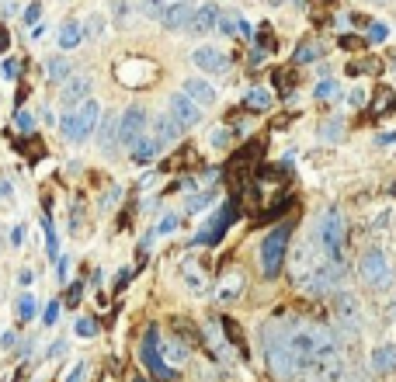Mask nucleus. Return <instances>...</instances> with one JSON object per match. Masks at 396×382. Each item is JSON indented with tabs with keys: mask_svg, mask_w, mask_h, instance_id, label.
<instances>
[{
	"mask_svg": "<svg viewBox=\"0 0 396 382\" xmlns=\"http://www.w3.org/2000/svg\"><path fill=\"white\" fill-rule=\"evenodd\" d=\"M358 278L369 285L372 292H386V289H393L396 264H393V257L386 254V247L369 244L362 254H358Z\"/></svg>",
	"mask_w": 396,
	"mask_h": 382,
	"instance_id": "1",
	"label": "nucleus"
},
{
	"mask_svg": "<svg viewBox=\"0 0 396 382\" xmlns=\"http://www.w3.org/2000/svg\"><path fill=\"white\" fill-rule=\"evenodd\" d=\"M317 240L323 247V254L334 261V264H341L344 261V250H347V226H344V216L337 209H327L317 222Z\"/></svg>",
	"mask_w": 396,
	"mask_h": 382,
	"instance_id": "2",
	"label": "nucleus"
},
{
	"mask_svg": "<svg viewBox=\"0 0 396 382\" xmlns=\"http://www.w3.org/2000/svg\"><path fill=\"white\" fill-rule=\"evenodd\" d=\"M98 118H101V108H98V101H83L80 108H70L63 118H59V129H63V136L70 139V143H83V139L94 133V125H98Z\"/></svg>",
	"mask_w": 396,
	"mask_h": 382,
	"instance_id": "3",
	"label": "nucleus"
},
{
	"mask_svg": "<svg viewBox=\"0 0 396 382\" xmlns=\"http://www.w3.org/2000/svg\"><path fill=\"white\" fill-rule=\"evenodd\" d=\"M289 222H282V226H275L268 237L261 240V272L264 278H275V274L282 272V261H285V250H289Z\"/></svg>",
	"mask_w": 396,
	"mask_h": 382,
	"instance_id": "4",
	"label": "nucleus"
},
{
	"mask_svg": "<svg viewBox=\"0 0 396 382\" xmlns=\"http://www.w3.org/2000/svg\"><path fill=\"white\" fill-rule=\"evenodd\" d=\"M334 320L341 327L344 337H358L362 324H365V309L355 292H334Z\"/></svg>",
	"mask_w": 396,
	"mask_h": 382,
	"instance_id": "5",
	"label": "nucleus"
},
{
	"mask_svg": "<svg viewBox=\"0 0 396 382\" xmlns=\"http://www.w3.org/2000/svg\"><path fill=\"white\" fill-rule=\"evenodd\" d=\"M139 358H143V365L157 376V379L163 382H178V372L160 358V330L157 327H150L146 330V337H143V348H139Z\"/></svg>",
	"mask_w": 396,
	"mask_h": 382,
	"instance_id": "6",
	"label": "nucleus"
},
{
	"mask_svg": "<svg viewBox=\"0 0 396 382\" xmlns=\"http://www.w3.org/2000/svg\"><path fill=\"white\" fill-rule=\"evenodd\" d=\"M115 73L126 87H146L157 77V63H150V59H122Z\"/></svg>",
	"mask_w": 396,
	"mask_h": 382,
	"instance_id": "7",
	"label": "nucleus"
},
{
	"mask_svg": "<svg viewBox=\"0 0 396 382\" xmlns=\"http://www.w3.org/2000/svg\"><path fill=\"white\" fill-rule=\"evenodd\" d=\"M143 136H146V111H143V108H129L122 118H118V143L132 150Z\"/></svg>",
	"mask_w": 396,
	"mask_h": 382,
	"instance_id": "8",
	"label": "nucleus"
},
{
	"mask_svg": "<svg viewBox=\"0 0 396 382\" xmlns=\"http://www.w3.org/2000/svg\"><path fill=\"white\" fill-rule=\"evenodd\" d=\"M167 105H171L167 115L178 122V129H191V125H198V122H202V108H198L191 98H185V94H174Z\"/></svg>",
	"mask_w": 396,
	"mask_h": 382,
	"instance_id": "9",
	"label": "nucleus"
},
{
	"mask_svg": "<svg viewBox=\"0 0 396 382\" xmlns=\"http://www.w3.org/2000/svg\"><path fill=\"white\" fill-rule=\"evenodd\" d=\"M233 216H237V202H226V205H223V209H219V212L212 216L209 226H205V229H202V233L195 237V244H198V247L215 244V240H219V237L226 233V226H230V219H233Z\"/></svg>",
	"mask_w": 396,
	"mask_h": 382,
	"instance_id": "10",
	"label": "nucleus"
},
{
	"mask_svg": "<svg viewBox=\"0 0 396 382\" xmlns=\"http://www.w3.org/2000/svg\"><path fill=\"white\" fill-rule=\"evenodd\" d=\"M191 63H195L198 70L212 73V77H219V73H226V70H230V56L223 53V49H212V46L195 49V53H191Z\"/></svg>",
	"mask_w": 396,
	"mask_h": 382,
	"instance_id": "11",
	"label": "nucleus"
},
{
	"mask_svg": "<svg viewBox=\"0 0 396 382\" xmlns=\"http://www.w3.org/2000/svg\"><path fill=\"white\" fill-rule=\"evenodd\" d=\"M181 282H185L195 296H205V292H209V272H205V264L195 261V257L181 261Z\"/></svg>",
	"mask_w": 396,
	"mask_h": 382,
	"instance_id": "12",
	"label": "nucleus"
},
{
	"mask_svg": "<svg viewBox=\"0 0 396 382\" xmlns=\"http://www.w3.org/2000/svg\"><path fill=\"white\" fill-rule=\"evenodd\" d=\"M243 272L240 268H230V272H223V278H219V285H215V299L219 302H233L243 296Z\"/></svg>",
	"mask_w": 396,
	"mask_h": 382,
	"instance_id": "13",
	"label": "nucleus"
},
{
	"mask_svg": "<svg viewBox=\"0 0 396 382\" xmlns=\"http://www.w3.org/2000/svg\"><path fill=\"white\" fill-rule=\"evenodd\" d=\"M185 98H191L198 108H209V105H215V91H212L209 83L202 81V77H188L185 81V91H181Z\"/></svg>",
	"mask_w": 396,
	"mask_h": 382,
	"instance_id": "14",
	"label": "nucleus"
},
{
	"mask_svg": "<svg viewBox=\"0 0 396 382\" xmlns=\"http://www.w3.org/2000/svg\"><path fill=\"white\" fill-rule=\"evenodd\" d=\"M87 98H91V77H73V81L63 87V94H59V101L70 105V108H77V101L83 105Z\"/></svg>",
	"mask_w": 396,
	"mask_h": 382,
	"instance_id": "15",
	"label": "nucleus"
},
{
	"mask_svg": "<svg viewBox=\"0 0 396 382\" xmlns=\"http://www.w3.org/2000/svg\"><path fill=\"white\" fill-rule=\"evenodd\" d=\"M191 18H195V11L188 7V0H185V4H171L160 21H163V28H171V31H181V28L191 25Z\"/></svg>",
	"mask_w": 396,
	"mask_h": 382,
	"instance_id": "16",
	"label": "nucleus"
},
{
	"mask_svg": "<svg viewBox=\"0 0 396 382\" xmlns=\"http://www.w3.org/2000/svg\"><path fill=\"white\" fill-rule=\"evenodd\" d=\"M372 372L375 376H390V372H396V344H382V348H375L369 358Z\"/></svg>",
	"mask_w": 396,
	"mask_h": 382,
	"instance_id": "17",
	"label": "nucleus"
},
{
	"mask_svg": "<svg viewBox=\"0 0 396 382\" xmlns=\"http://www.w3.org/2000/svg\"><path fill=\"white\" fill-rule=\"evenodd\" d=\"M261 153H264V143H258V139H254V143H247L243 150H237V153H233V160H230V174H243V170L254 164Z\"/></svg>",
	"mask_w": 396,
	"mask_h": 382,
	"instance_id": "18",
	"label": "nucleus"
},
{
	"mask_svg": "<svg viewBox=\"0 0 396 382\" xmlns=\"http://www.w3.org/2000/svg\"><path fill=\"white\" fill-rule=\"evenodd\" d=\"M188 28H191L195 35H205V31H212V28H219V7H215V4H205V7H198Z\"/></svg>",
	"mask_w": 396,
	"mask_h": 382,
	"instance_id": "19",
	"label": "nucleus"
},
{
	"mask_svg": "<svg viewBox=\"0 0 396 382\" xmlns=\"http://www.w3.org/2000/svg\"><path fill=\"white\" fill-rule=\"evenodd\" d=\"M393 108H396L393 87L379 83V87H375V94H372V118H382V115H390Z\"/></svg>",
	"mask_w": 396,
	"mask_h": 382,
	"instance_id": "20",
	"label": "nucleus"
},
{
	"mask_svg": "<svg viewBox=\"0 0 396 382\" xmlns=\"http://www.w3.org/2000/svg\"><path fill=\"white\" fill-rule=\"evenodd\" d=\"M160 358L178 372V365H185V358H188V348L178 341V337H167V341H160Z\"/></svg>",
	"mask_w": 396,
	"mask_h": 382,
	"instance_id": "21",
	"label": "nucleus"
},
{
	"mask_svg": "<svg viewBox=\"0 0 396 382\" xmlns=\"http://www.w3.org/2000/svg\"><path fill=\"white\" fill-rule=\"evenodd\" d=\"M178 136H181V129H178V122H174L171 115H157V118H153V139H157V146H167V143H174Z\"/></svg>",
	"mask_w": 396,
	"mask_h": 382,
	"instance_id": "22",
	"label": "nucleus"
},
{
	"mask_svg": "<svg viewBox=\"0 0 396 382\" xmlns=\"http://www.w3.org/2000/svg\"><path fill=\"white\" fill-rule=\"evenodd\" d=\"M379 73H382V59L375 56H362L347 63V77H379Z\"/></svg>",
	"mask_w": 396,
	"mask_h": 382,
	"instance_id": "23",
	"label": "nucleus"
},
{
	"mask_svg": "<svg viewBox=\"0 0 396 382\" xmlns=\"http://www.w3.org/2000/svg\"><path fill=\"white\" fill-rule=\"evenodd\" d=\"M98 143H101V150H105V153H111V150L118 146V118H115V115H105V118H101Z\"/></svg>",
	"mask_w": 396,
	"mask_h": 382,
	"instance_id": "24",
	"label": "nucleus"
},
{
	"mask_svg": "<svg viewBox=\"0 0 396 382\" xmlns=\"http://www.w3.org/2000/svg\"><path fill=\"white\" fill-rule=\"evenodd\" d=\"M271 91L268 87H254V91H247V98H243V105H247V111H268L271 108Z\"/></svg>",
	"mask_w": 396,
	"mask_h": 382,
	"instance_id": "25",
	"label": "nucleus"
},
{
	"mask_svg": "<svg viewBox=\"0 0 396 382\" xmlns=\"http://www.w3.org/2000/svg\"><path fill=\"white\" fill-rule=\"evenodd\" d=\"M157 139L153 136H143L139 139V143H136V146H132V160H136V164H150V160H153V157H157Z\"/></svg>",
	"mask_w": 396,
	"mask_h": 382,
	"instance_id": "26",
	"label": "nucleus"
},
{
	"mask_svg": "<svg viewBox=\"0 0 396 382\" xmlns=\"http://www.w3.org/2000/svg\"><path fill=\"white\" fill-rule=\"evenodd\" d=\"M223 334H226V341H230V344H237V355H240V358H250V355H247V341H243V330H240L237 320H223Z\"/></svg>",
	"mask_w": 396,
	"mask_h": 382,
	"instance_id": "27",
	"label": "nucleus"
},
{
	"mask_svg": "<svg viewBox=\"0 0 396 382\" xmlns=\"http://www.w3.org/2000/svg\"><path fill=\"white\" fill-rule=\"evenodd\" d=\"M80 35H83V31H80L77 21H66V25L59 28V46H63V49H73L80 42Z\"/></svg>",
	"mask_w": 396,
	"mask_h": 382,
	"instance_id": "28",
	"label": "nucleus"
},
{
	"mask_svg": "<svg viewBox=\"0 0 396 382\" xmlns=\"http://www.w3.org/2000/svg\"><path fill=\"white\" fill-rule=\"evenodd\" d=\"M317 56H323V46H320V42H303V46L295 49V59H299V63H310V59H317Z\"/></svg>",
	"mask_w": 396,
	"mask_h": 382,
	"instance_id": "29",
	"label": "nucleus"
},
{
	"mask_svg": "<svg viewBox=\"0 0 396 382\" xmlns=\"http://www.w3.org/2000/svg\"><path fill=\"white\" fill-rule=\"evenodd\" d=\"M167 7H171V4H167V0H143V14H150V18H163V11H167Z\"/></svg>",
	"mask_w": 396,
	"mask_h": 382,
	"instance_id": "30",
	"label": "nucleus"
},
{
	"mask_svg": "<svg viewBox=\"0 0 396 382\" xmlns=\"http://www.w3.org/2000/svg\"><path fill=\"white\" fill-rule=\"evenodd\" d=\"M275 83H278L282 91H292V87H295V70H289V66L275 70Z\"/></svg>",
	"mask_w": 396,
	"mask_h": 382,
	"instance_id": "31",
	"label": "nucleus"
},
{
	"mask_svg": "<svg viewBox=\"0 0 396 382\" xmlns=\"http://www.w3.org/2000/svg\"><path fill=\"white\" fill-rule=\"evenodd\" d=\"M174 334H181L185 341L198 344V330H195V324H188V320H174Z\"/></svg>",
	"mask_w": 396,
	"mask_h": 382,
	"instance_id": "32",
	"label": "nucleus"
},
{
	"mask_svg": "<svg viewBox=\"0 0 396 382\" xmlns=\"http://www.w3.org/2000/svg\"><path fill=\"white\" fill-rule=\"evenodd\" d=\"M66 73H70V63H66L63 56L49 63V77H53V81H66Z\"/></svg>",
	"mask_w": 396,
	"mask_h": 382,
	"instance_id": "33",
	"label": "nucleus"
},
{
	"mask_svg": "<svg viewBox=\"0 0 396 382\" xmlns=\"http://www.w3.org/2000/svg\"><path fill=\"white\" fill-rule=\"evenodd\" d=\"M18 316H21L25 324H28V320H31V316H35V299H31L28 292H25V296H21V299H18Z\"/></svg>",
	"mask_w": 396,
	"mask_h": 382,
	"instance_id": "34",
	"label": "nucleus"
},
{
	"mask_svg": "<svg viewBox=\"0 0 396 382\" xmlns=\"http://www.w3.org/2000/svg\"><path fill=\"white\" fill-rule=\"evenodd\" d=\"M369 42L362 38V35H341V49H347V53H358V49H365Z\"/></svg>",
	"mask_w": 396,
	"mask_h": 382,
	"instance_id": "35",
	"label": "nucleus"
},
{
	"mask_svg": "<svg viewBox=\"0 0 396 382\" xmlns=\"http://www.w3.org/2000/svg\"><path fill=\"white\" fill-rule=\"evenodd\" d=\"M77 334L80 337H94V334H98V324H94V320H77Z\"/></svg>",
	"mask_w": 396,
	"mask_h": 382,
	"instance_id": "36",
	"label": "nucleus"
},
{
	"mask_svg": "<svg viewBox=\"0 0 396 382\" xmlns=\"http://www.w3.org/2000/svg\"><path fill=\"white\" fill-rule=\"evenodd\" d=\"M334 94H337V83H334V81L317 83V98H334Z\"/></svg>",
	"mask_w": 396,
	"mask_h": 382,
	"instance_id": "37",
	"label": "nucleus"
},
{
	"mask_svg": "<svg viewBox=\"0 0 396 382\" xmlns=\"http://www.w3.org/2000/svg\"><path fill=\"white\" fill-rule=\"evenodd\" d=\"M212 198H215V191H205V195H198V198H191V202H188V209L195 212V209H202V205H209Z\"/></svg>",
	"mask_w": 396,
	"mask_h": 382,
	"instance_id": "38",
	"label": "nucleus"
},
{
	"mask_svg": "<svg viewBox=\"0 0 396 382\" xmlns=\"http://www.w3.org/2000/svg\"><path fill=\"white\" fill-rule=\"evenodd\" d=\"M14 125H18V129H25V133H31V125H35V122H31V115H28V111H18V115H14Z\"/></svg>",
	"mask_w": 396,
	"mask_h": 382,
	"instance_id": "39",
	"label": "nucleus"
},
{
	"mask_svg": "<svg viewBox=\"0 0 396 382\" xmlns=\"http://www.w3.org/2000/svg\"><path fill=\"white\" fill-rule=\"evenodd\" d=\"M80 292H83V285H80V282H73V285L66 289V302H70V306H77V302H80Z\"/></svg>",
	"mask_w": 396,
	"mask_h": 382,
	"instance_id": "40",
	"label": "nucleus"
},
{
	"mask_svg": "<svg viewBox=\"0 0 396 382\" xmlns=\"http://www.w3.org/2000/svg\"><path fill=\"white\" fill-rule=\"evenodd\" d=\"M212 146H230V129H215L212 133Z\"/></svg>",
	"mask_w": 396,
	"mask_h": 382,
	"instance_id": "41",
	"label": "nucleus"
},
{
	"mask_svg": "<svg viewBox=\"0 0 396 382\" xmlns=\"http://www.w3.org/2000/svg\"><path fill=\"white\" fill-rule=\"evenodd\" d=\"M341 136V122H330V125H323V139H337Z\"/></svg>",
	"mask_w": 396,
	"mask_h": 382,
	"instance_id": "42",
	"label": "nucleus"
},
{
	"mask_svg": "<svg viewBox=\"0 0 396 382\" xmlns=\"http://www.w3.org/2000/svg\"><path fill=\"white\" fill-rule=\"evenodd\" d=\"M56 316H59V302H49L46 306V324H56Z\"/></svg>",
	"mask_w": 396,
	"mask_h": 382,
	"instance_id": "43",
	"label": "nucleus"
},
{
	"mask_svg": "<svg viewBox=\"0 0 396 382\" xmlns=\"http://www.w3.org/2000/svg\"><path fill=\"white\" fill-rule=\"evenodd\" d=\"M39 11H42L39 4H28V11H25V21H28V25H31V21H39Z\"/></svg>",
	"mask_w": 396,
	"mask_h": 382,
	"instance_id": "44",
	"label": "nucleus"
},
{
	"mask_svg": "<svg viewBox=\"0 0 396 382\" xmlns=\"http://www.w3.org/2000/svg\"><path fill=\"white\" fill-rule=\"evenodd\" d=\"M219 31L233 35V31H237V25H233V18H219Z\"/></svg>",
	"mask_w": 396,
	"mask_h": 382,
	"instance_id": "45",
	"label": "nucleus"
},
{
	"mask_svg": "<svg viewBox=\"0 0 396 382\" xmlns=\"http://www.w3.org/2000/svg\"><path fill=\"white\" fill-rule=\"evenodd\" d=\"M292 122V115H278V118H275V122H271V129H285V125H289Z\"/></svg>",
	"mask_w": 396,
	"mask_h": 382,
	"instance_id": "46",
	"label": "nucleus"
},
{
	"mask_svg": "<svg viewBox=\"0 0 396 382\" xmlns=\"http://www.w3.org/2000/svg\"><path fill=\"white\" fill-rule=\"evenodd\" d=\"M18 70H21V66H18V63H14V59H7V63H4V73H7V77H14V73H18Z\"/></svg>",
	"mask_w": 396,
	"mask_h": 382,
	"instance_id": "47",
	"label": "nucleus"
},
{
	"mask_svg": "<svg viewBox=\"0 0 396 382\" xmlns=\"http://www.w3.org/2000/svg\"><path fill=\"white\" fill-rule=\"evenodd\" d=\"M372 38H375V42H382V38H386V28L375 25V28H372Z\"/></svg>",
	"mask_w": 396,
	"mask_h": 382,
	"instance_id": "48",
	"label": "nucleus"
},
{
	"mask_svg": "<svg viewBox=\"0 0 396 382\" xmlns=\"http://www.w3.org/2000/svg\"><path fill=\"white\" fill-rule=\"evenodd\" d=\"M80 379H83V365H77V368L70 372V379H66V382H80Z\"/></svg>",
	"mask_w": 396,
	"mask_h": 382,
	"instance_id": "49",
	"label": "nucleus"
},
{
	"mask_svg": "<svg viewBox=\"0 0 396 382\" xmlns=\"http://www.w3.org/2000/svg\"><path fill=\"white\" fill-rule=\"evenodd\" d=\"M386 316H390V324H393V327H396V299L390 302V309H386Z\"/></svg>",
	"mask_w": 396,
	"mask_h": 382,
	"instance_id": "50",
	"label": "nucleus"
},
{
	"mask_svg": "<svg viewBox=\"0 0 396 382\" xmlns=\"http://www.w3.org/2000/svg\"><path fill=\"white\" fill-rule=\"evenodd\" d=\"M4 49H7V31L0 28V53H4Z\"/></svg>",
	"mask_w": 396,
	"mask_h": 382,
	"instance_id": "51",
	"label": "nucleus"
},
{
	"mask_svg": "<svg viewBox=\"0 0 396 382\" xmlns=\"http://www.w3.org/2000/svg\"><path fill=\"white\" fill-rule=\"evenodd\" d=\"M295 382H320V379H313V376H303V379H295Z\"/></svg>",
	"mask_w": 396,
	"mask_h": 382,
	"instance_id": "52",
	"label": "nucleus"
},
{
	"mask_svg": "<svg viewBox=\"0 0 396 382\" xmlns=\"http://www.w3.org/2000/svg\"><path fill=\"white\" fill-rule=\"evenodd\" d=\"M372 4H390V0H372Z\"/></svg>",
	"mask_w": 396,
	"mask_h": 382,
	"instance_id": "53",
	"label": "nucleus"
},
{
	"mask_svg": "<svg viewBox=\"0 0 396 382\" xmlns=\"http://www.w3.org/2000/svg\"><path fill=\"white\" fill-rule=\"evenodd\" d=\"M132 382H150V379H132Z\"/></svg>",
	"mask_w": 396,
	"mask_h": 382,
	"instance_id": "54",
	"label": "nucleus"
},
{
	"mask_svg": "<svg viewBox=\"0 0 396 382\" xmlns=\"http://www.w3.org/2000/svg\"><path fill=\"white\" fill-rule=\"evenodd\" d=\"M174 4H185V0H174Z\"/></svg>",
	"mask_w": 396,
	"mask_h": 382,
	"instance_id": "55",
	"label": "nucleus"
}]
</instances>
